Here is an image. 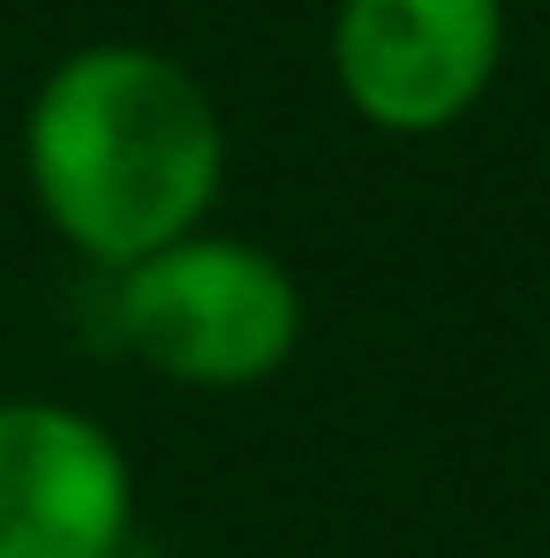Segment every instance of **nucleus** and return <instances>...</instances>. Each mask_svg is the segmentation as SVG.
Returning a JSON list of instances; mask_svg holds the SVG:
<instances>
[{"label":"nucleus","mask_w":550,"mask_h":558,"mask_svg":"<svg viewBox=\"0 0 550 558\" xmlns=\"http://www.w3.org/2000/svg\"><path fill=\"white\" fill-rule=\"evenodd\" d=\"M136 529L121 438L69 400H0V558H113Z\"/></svg>","instance_id":"nucleus-4"},{"label":"nucleus","mask_w":550,"mask_h":558,"mask_svg":"<svg viewBox=\"0 0 550 558\" xmlns=\"http://www.w3.org/2000/svg\"><path fill=\"white\" fill-rule=\"evenodd\" d=\"M113 558H136V551H113Z\"/></svg>","instance_id":"nucleus-5"},{"label":"nucleus","mask_w":550,"mask_h":558,"mask_svg":"<svg viewBox=\"0 0 550 558\" xmlns=\"http://www.w3.org/2000/svg\"><path fill=\"white\" fill-rule=\"evenodd\" d=\"M505 61V0H340L332 84L377 136L460 129Z\"/></svg>","instance_id":"nucleus-3"},{"label":"nucleus","mask_w":550,"mask_h":558,"mask_svg":"<svg viewBox=\"0 0 550 558\" xmlns=\"http://www.w3.org/2000/svg\"><path fill=\"white\" fill-rule=\"evenodd\" d=\"M121 348L182 392H257L309 332L302 279L249 234H188L113 279Z\"/></svg>","instance_id":"nucleus-2"},{"label":"nucleus","mask_w":550,"mask_h":558,"mask_svg":"<svg viewBox=\"0 0 550 558\" xmlns=\"http://www.w3.org/2000/svg\"><path fill=\"white\" fill-rule=\"evenodd\" d=\"M38 219L106 279L204 234L227 182V121L174 53L98 38L46 69L23 113Z\"/></svg>","instance_id":"nucleus-1"}]
</instances>
